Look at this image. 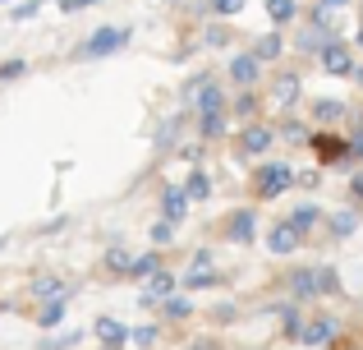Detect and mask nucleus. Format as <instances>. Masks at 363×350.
<instances>
[{"mask_svg": "<svg viewBox=\"0 0 363 350\" xmlns=\"http://www.w3.org/2000/svg\"><path fill=\"white\" fill-rule=\"evenodd\" d=\"M240 148H244L248 157L267 153V148H272V129H267V125H248L244 134H240Z\"/></svg>", "mask_w": 363, "mask_h": 350, "instance_id": "obj_12", "label": "nucleus"}, {"mask_svg": "<svg viewBox=\"0 0 363 350\" xmlns=\"http://www.w3.org/2000/svg\"><path fill=\"white\" fill-rule=\"evenodd\" d=\"M267 244H272V253H294L303 244V235L294 231L290 222H281V226H272V235H267Z\"/></svg>", "mask_w": 363, "mask_h": 350, "instance_id": "obj_7", "label": "nucleus"}, {"mask_svg": "<svg viewBox=\"0 0 363 350\" xmlns=\"http://www.w3.org/2000/svg\"><path fill=\"white\" fill-rule=\"evenodd\" d=\"M257 74H262V60H257L253 51H244V55H235V60H230V79L240 83V88H253Z\"/></svg>", "mask_w": 363, "mask_h": 350, "instance_id": "obj_5", "label": "nucleus"}, {"mask_svg": "<svg viewBox=\"0 0 363 350\" xmlns=\"http://www.w3.org/2000/svg\"><path fill=\"white\" fill-rule=\"evenodd\" d=\"M101 350H111V346H101Z\"/></svg>", "mask_w": 363, "mask_h": 350, "instance_id": "obj_47", "label": "nucleus"}, {"mask_svg": "<svg viewBox=\"0 0 363 350\" xmlns=\"http://www.w3.org/2000/svg\"><path fill=\"white\" fill-rule=\"evenodd\" d=\"M267 18H272V23H290L294 18V0H267Z\"/></svg>", "mask_w": 363, "mask_h": 350, "instance_id": "obj_21", "label": "nucleus"}, {"mask_svg": "<svg viewBox=\"0 0 363 350\" xmlns=\"http://www.w3.org/2000/svg\"><path fill=\"white\" fill-rule=\"evenodd\" d=\"M318 222H322V207H313V203H299V207L290 212V226H294L299 235H308Z\"/></svg>", "mask_w": 363, "mask_h": 350, "instance_id": "obj_14", "label": "nucleus"}, {"mask_svg": "<svg viewBox=\"0 0 363 350\" xmlns=\"http://www.w3.org/2000/svg\"><path fill=\"white\" fill-rule=\"evenodd\" d=\"M354 226H359V217H354V212H336V217H331V231H336V235H350Z\"/></svg>", "mask_w": 363, "mask_h": 350, "instance_id": "obj_26", "label": "nucleus"}, {"mask_svg": "<svg viewBox=\"0 0 363 350\" xmlns=\"http://www.w3.org/2000/svg\"><path fill=\"white\" fill-rule=\"evenodd\" d=\"M37 9H42V0H23V5H14V18H33Z\"/></svg>", "mask_w": 363, "mask_h": 350, "instance_id": "obj_32", "label": "nucleus"}, {"mask_svg": "<svg viewBox=\"0 0 363 350\" xmlns=\"http://www.w3.org/2000/svg\"><path fill=\"white\" fill-rule=\"evenodd\" d=\"M184 212H189V194H184L179 185H170L166 194H161V217L175 226V222H184Z\"/></svg>", "mask_w": 363, "mask_h": 350, "instance_id": "obj_6", "label": "nucleus"}, {"mask_svg": "<svg viewBox=\"0 0 363 350\" xmlns=\"http://www.w3.org/2000/svg\"><path fill=\"white\" fill-rule=\"evenodd\" d=\"M359 46H363V28H359Z\"/></svg>", "mask_w": 363, "mask_h": 350, "instance_id": "obj_44", "label": "nucleus"}, {"mask_svg": "<svg viewBox=\"0 0 363 350\" xmlns=\"http://www.w3.org/2000/svg\"><path fill=\"white\" fill-rule=\"evenodd\" d=\"M152 272H161V258H157V253H138V258H133V268H129V277H143V281H147Z\"/></svg>", "mask_w": 363, "mask_h": 350, "instance_id": "obj_19", "label": "nucleus"}, {"mask_svg": "<svg viewBox=\"0 0 363 350\" xmlns=\"http://www.w3.org/2000/svg\"><path fill=\"white\" fill-rule=\"evenodd\" d=\"M294 97H299V79H294V74H281V79H276V102L290 106Z\"/></svg>", "mask_w": 363, "mask_h": 350, "instance_id": "obj_17", "label": "nucleus"}, {"mask_svg": "<svg viewBox=\"0 0 363 350\" xmlns=\"http://www.w3.org/2000/svg\"><path fill=\"white\" fill-rule=\"evenodd\" d=\"M88 5H97V0H60L65 14H74V9H88Z\"/></svg>", "mask_w": 363, "mask_h": 350, "instance_id": "obj_37", "label": "nucleus"}, {"mask_svg": "<svg viewBox=\"0 0 363 350\" xmlns=\"http://www.w3.org/2000/svg\"><path fill=\"white\" fill-rule=\"evenodd\" d=\"M194 350H212V341H198V346H194Z\"/></svg>", "mask_w": 363, "mask_h": 350, "instance_id": "obj_42", "label": "nucleus"}, {"mask_svg": "<svg viewBox=\"0 0 363 350\" xmlns=\"http://www.w3.org/2000/svg\"><path fill=\"white\" fill-rule=\"evenodd\" d=\"M336 5H345V0H322V14H327V9H336Z\"/></svg>", "mask_w": 363, "mask_h": 350, "instance_id": "obj_41", "label": "nucleus"}, {"mask_svg": "<svg viewBox=\"0 0 363 350\" xmlns=\"http://www.w3.org/2000/svg\"><path fill=\"white\" fill-rule=\"evenodd\" d=\"M184 286H189V290H207V286H216V272H212V268H194V272L184 277Z\"/></svg>", "mask_w": 363, "mask_h": 350, "instance_id": "obj_22", "label": "nucleus"}, {"mask_svg": "<svg viewBox=\"0 0 363 350\" xmlns=\"http://www.w3.org/2000/svg\"><path fill=\"white\" fill-rule=\"evenodd\" d=\"M322 70H327V74H340V79H350V74H354V55H350V46L327 42V46H322Z\"/></svg>", "mask_w": 363, "mask_h": 350, "instance_id": "obj_3", "label": "nucleus"}, {"mask_svg": "<svg viewBox=\"0 0 363 350\" xmlns=\"http://www.w3.org/2000/svg\"><path fill=\"white\" fill-rule=\"evenodd\" d=\"M175 134H179V120H166V125H161V134H157V143L170 148V143H175Z\"/></svg>", "mask_w": 363, "mask_h": 350, "instance_id": "obj_29", "label": "nucleus"}, {"mask_svg": "<svg viewBox=\"0 0 363 350\" xmlns=\"http://www.w3.org/2000/svg\"><path fill=\"white\" fill-rule=\"evenodd\" d=\"M290 290H294V300L322 295V268H294L290 272Z\"/></svg>", "mask_w": 363, "mask_h": 350, "instance_id": "obj_4", "label": "nucleus"}, {"mask_svg": "<svg viewBox=\"0 0 363 350\" xmlns=\"http://www.w3.org/2000/svg\"><path fill=\"white\" fill-rule=\"evenodd\" d=\"M290 185H294V171L285 162H267L262 171L253 175V194L257 198H276V194H285Z\"/></svg>", "mask_w": 363, "mask_h": 350, "instance_id": "obj_1", "label": "nucleus"}, {"mask_svg": "<svg viewBox=\"0 0 363 350\" xmlns=\"http://www.w3.org/2000/svg\"><path fill=\"white\" fill-rule=\"evenodd\" d=\"M129 28H97V33L83 42V55L88 60H101V55H111V51H120V46H129Z\"/></svg>", "mask_w": 363, "mask_h": 350, "instance_id": "obj_2", "label": "nucleus"}, {"mask_svg": "<svg viewBox=\"0 0 363 350\" xmlns=\"http://www.w3.org/2000/svg\"><path fill=\"white\" fill-rule=\"evenodd\" d=\"M253 106H257V102H253V92H244V97L235 102V111H240V116H253Z\"/></svg>", "mask_w": 363, "mask_h": 350, "instance_id": "obj_36", "label": "nucleus"}, {"mask_svg": "<svg viewBox=\"0 0 363 350\" xmlns=\"http://www.w3.org/2000/svg\"><path fill=\"white\" fill-rule=\"evenodd\" d=\"M322 290H340V277H336V268H322Z\"/></svg>", "mask_w": 363, "mask_h": 350, "instance_id": "obj_34", "label": "nucleus"}, {"mask_svg": "<svg viewBox=\"0 0 363 350\" xmlns=\"http://www.w3.org/2000/svg\"><path fill=\"white\" fill-rule=\"evenodd\" d=\"M331 337H336V318H313V323L299 332V341H308V346H327Z\"/></svg>", "mask_w": 363, "mask_h": 350, "instance_id": "obj_13", "label": "nucleus"}, {"mask_svg": "<svg viewBox=\"0 0 363 350\" xmlns=\"http://www.w3.org/2000/svg\"><path fill=\"white\" fill-rule=\"evenodd\" d=\"M60 323H65V300H55V305H46L42 314H37V327H46V332L60 327Z\"/></svg>", "mask_w": 363, "mask_h": 350, "instance_id": "obj_20", "label": "nucleus"}, {"mask_svg": "<svg viewBox=\"0 0 363 350\" xmlns=\"http://www.w3.org/2000/svg\"><path fill=\"white\" fill-rule=\"evenodd\" d=\"M0 5H9V0H0Z\"/></svg>", "mask_w": 363, "mask_h": 350, "instance_id": "obj_45", "label": "nucleus"}, {"mask_svg": "<svg viewBox=\"0 0 363 350\" xmlns=\"http://www.w3.org/2000/svg\"><path fill=\"white\" fill-rule=\"evenodd\" d=\"M194 268H212V249H198L194 253Z\"/></svg>", "mask_w": 363, "mask_h": 350, "instance_id": "obj_38", "label": "nucleus"}, {"mask_svg": "<svg viewBox=\"0 0 363 350\" xmlns=\"http://www.w3.org/2000/svg\"><path fill=\"white\" fill-rule=\"evenodd\" d=\"M313 116H318V120H322V125H331V120H340V116H345V106H340V102H336V97H322V102H318V106H313Z\"/></svg>", "mask_w": 363, "mask_h": 350, "instance_id": "obj_18", "label": "nucleus"}, {"mask_svg": "<svg viewBox=\"0 0 363 350\" xmlns=\"http://www.w3.org/2000/svg\"><path fill=\"white\" fill-rule=\"evenodd\" d=\"M170 235H175V226H170V222H157V226H152V240H157V244H170Z\"/></svg>", "mask_w": 363, "mask_h": 350, "instance_id": "obj_31", "label": "nucleus"}, {"mask_svg": "<svg viewBox=\"0 0 363 350\" xmlns=\"http://www.w3.org/2000/svg\"><path fill=\"white\" fill-rule=\"evenodd\" d=\"M143 286H147V290H143V305H157V300H166V295H170V290H175V286H179V281H175V277H170V272H152V277H147V281H143Z\"/></svg>", "mask_w": 363, "mask_h": 350, "instance_id": "obj_8", "label": "nucleus"}, {"mask_svg": "<svg viewBox=\"0 0 363 350\" xmlns=\"http://www.w3.org/2000/svg\"><path fill=\"white\" fill-rule=\"evenodd\" d=\"M0 249H5V240H0Z\"/></svg>", "mask_w": 363, "mask_h": 350, "instance_id": "obj_46", "label": "nucleus"}, {"mask_svg": "<svg viewBox=\"0 0 363 350\" xmlns=\"http://www.w3.org/2000/svg\"><path fill=\"white\" fill-rule=\"evenodd\" d=\"M198 134H203V138H221L225 134V120L221 116H203V120H198Z\"/></svg>", "mask_w": 363, "mask_h": 350, "instance_id": "obj_24", "label": "nucleus"}, {"mask_svg": "<svg viewBox=\"0 0 363 350\" xmlns=\"http://www.w3.org/2000/svg\"><path fill=\"white\" fill-rule=\"evenodd\" d=\"M184 194L189 198H207V194H212V180H207V171H194V175H189Z\"/></svg>", "mask_w": 363, "mask_h": 350, "instance_id": "obj_23", "label": "nucleus"}, {"mask_svg": "<svg viewBox=\"0 0 363 350\" xmlns=\"http://www.w3.org/2000/svg\"><path fill=\"white\" fill-rule=\"evenodd\" d=\"M350 157H363V129H359L354 138H350Z\"/></svg>", "mask_w": 363, "mask_h": 350, "instance_id": "obj_39", "label": "nucleus"}, {"mask_svg": "<svg viewBox=\"0 0 363 350\" xmlns=\"http://www.w3.org/2000/svg\"><path fill=\"white\" fill-rule=\"evenodd\" d=\"M308 143L318 148V157H322V162H340V157H350V143H340L336 134H313Z\"/></svg>", "mask_w": 363, "mask_h": 350, "instance_id": "obj_11", "label": "nucleus"}, {"mask_svg": "<svg viewBox=\"0 0 363 350\" xmlns=\"http://www.w3.org/2000/svg\"><path fill=\"white\" fill-rule=\"evenodd\" d=\"M350 189H354V198H363V171H359L354 180H350Z\"/></svg>", "mask_w": 363, "mask_h": 350, "instance_id": "obj_40", "label": "nucleus"}, {"mask_svg": "<svg viewBox=\"0 0 363 350\" xmlns=\"http://www.w3.org/2000/svg\"><path fill=\"white\" fill-rule=\"evenodd\" d=\"M244 0H216V14H240Z\"/></svg>", "mask_w": 363, "mask_h": 350, "instance_id": "obj_35", "label": "nucleus"}, {"mask_svg": "<svg viewBox=\"0 0 363 350\" xmlns=\"http://www.w3.org/2000/svg\"><path fill=\"white\" fill-rule=\"evenodd\" d=\"M253 235H257V217L248 212V207H240V212L230 217V240L235 244H253Z\"/></svg>", "mask_w": 363, "mask_h": 350, "instance_id": "obj_10", "label": "nucleus"}, {"mask_svg": "<svg viewBox=\"0 0 363 350\" xmlns=\"http://www.w3.org/2000/svg\"><path fill=\"white\" fill-rule=\"evenodd\" d=\"M253 55L257 60H276V55H281V33H267V37H257V46H253Z\"/></svg>", "mask_w": 363, "mask_h": 350, "instance_id": "obj_16", "label": "nucleus"}, {"mask_svg": "<svg viewBox=\"0 0 363 350\" xmlns=\"http://www.w3.org/2000/svg\"><path fill=\"white\" fill-rule=\"evenodd\" d=\"M97 341L111 346V350H120L124 341H129V327H124L120 318H97Z\"/></svg>", "mask_w": 363, "mask_h": 350, "instance_id": "obj_9", "label": "nucleus"}, {"mask_svg": "<svg viewBox=\"0 0 363 350\" xmlns=\"http://www.w3.org/2000/svg\"><path fill=\"white\" fill-rule=\"evenodd\" d=\"M166 314L170 318H184L189 314V300H166Z\"/></svg>", "mask_w": 363, "mask_h": 350, "instance_id": "obj_33", "label": "nucleus"}, {"mask_svg": "<svg viewBox=\"0 0 363 350\" xmlns=\"http://www.w3.org/2000/svg\"><path fill=\"white\" fill-rule=\"evenodd\" d=\"M106 268H111V272H129V268H133L129 249H106Z\"/></svg>", "mask_w": 363, "mask_h": 350, "instance_id": "obj_25", "label": "nucleus"}, {"mask_svg": "<svg viewBox=\"0 0 363 350\" xmlns=\"http://www.w3.org/2000/svg\"><path fill=\"white\" fill-rule=\"evenodd\" d=\"M354 79H359V88H363V70H354Z\"/></svg>", "mask_w": 363, "mask_h": 350, "instance_id": "obj_43", "label": "nucleus"}, {"mask_svg": "<svg viewBox=\"0 0 363 350\" xmlns=\"http://www.w3.org/2000/svg\"><path fill=\"white\" fill-rule=\"evenodd\" d=\"M281 332H285V337H299V332H303V318L294 314V309H285V314H281Z\"/></svg>", "mask_w": 363, "mask_h": 350, "instance_id": "obj_28", "label": "nucleus"}, {"mask_svg": "<svg viewBox=\"0 0 363 350\" xmlns=\"http://www.w3.org/2000/svg\"><path fill=\"white\" fill-rule=\"evenodd\" d=\"M23 74H28V60H5V65H0V83L23 79Z\"/></svg>", "mask_w": 363, "mask_h": 350, "instance_id": "obj_27", "label": "nucleus"}, {"mask_svg": "<svg viewBox=\"0 0 363 350\" xmlns=\"http://www.w3.org/2000/svg\"><path fill=\"white\" fill-rule=\"evenodd\" d=\"M129 341L133 346H152L157 341V327H138V332H129Z\"/></svg>", "mask_w": 363, "mask_h": 350, "instance_id": "obj_30", "label": "nucleus"}, {"mask_svg": "<svg viewBox=\"0 0 363 350\" xmlns=\"http://www.w3.org/2000/svg\"><path fill=\"white\" fill-rule=\"evenodd\" d=\"M33 295H37V300H46V305H55V300H65V281L42 277V281H33Z\"/></svg>", "mask_w": 363, "mask_h": 350, "instance_id": "obj_15", "label": "nucleus"}]
</instances>
